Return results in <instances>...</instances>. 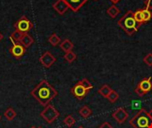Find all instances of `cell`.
<instances>
[{
	"mask_svg": "<svg viewBox=\"0 0 152 128\" xmlns=\"http://www.w3.org/2000/svg\"><path fill=\"white\" fill-rule=\"evenodd\" d=\"M31 95L41 105L47 106L57 95V92L47 81L43 80L31 91Z\"/></svg>",
	"mask_w": 152,
	"mask_h": 128,
	"instance_id": "6da1fadb",
	"label": "cell"
},
{
	"mask_svg": "<svg viewBox=\"0 0 152 128\" xmlns=\"http://www.w3.org/2000/svg\"><path fill=\"white\" fill-rule=\"evenodd\" d=\"M134 14V12L127 11L118 21V26L130 36L133 35L134 32H136L139 28V24L135 20Z\"/></svg>",
	"mask_w": 152,
	"mask_h": 128,
	"instance_id": "7a4b0ae2",
	"label": "cell"
},
{
	"mask_svg": "<svg viewBox=\"0 0 152 128\" xmlns=\"http://www.w3.org/2000/svg\"><path fill=\"white\" fill-rule=\"evenodd\" d=\"M40 116L49 124L53 123L58 117L60 116L58 110L53 106V105H47L45 106V110L40 113Z\"/></svg>",
	"mask_w": 152,
	"mask_h": 128,
	"instance_id": "3957f363",
	"label": "cell"
},
{
	"mask_svg": "<svg viewBox=\"0 0 152 128\" xmlns=\"http://www.w3.org/2000/svg\"><path fill=\"white\" fill-rule=\"evenodd\" d=\"M74 12H77L88 0H63Z\"/></svg>",
	"mask_w": 152,
	"mask_h": 128,
	"instance_id": "277c9868",
	"label": "cell"
},
{
	"mask_svg": "<svg viewBox=\"0 0 152 128\" xmlns=\"http://www.w3.org/2000/svg\"><path fill=\"white\" fill-rule=\"evenodd\" d=\"M135 118H137V128H147L149 127L150 119L148 115H144V111H142L139 114V117L137 115Z\"/></svg>",
	"mask_w": 152,
	"mask_h": 128,
	"instance_id": "5b68a950",
	"label": "cell"
},
{
	"mask_svg": "<svg viewBox=\"0 0 152 128\" xmlns=\"http://www.w3.org/2000/svg\"><path fill=\"white\" fill-rule=\"evenodd\" d=\"M40 61H41V63H42L45 67L49 68V67L52 66L53 63L55 61V58H54L50 53L46 52V53L40 58Z\"/></svg>",
	"mask_w": 152,
	"mask_h": 128,
	"instance_id": "8992f818",
	"label": "cell"
},
{
	"mask_svg": "<svg viewBox=\"0 0 152 128\" xmlns=\"http://www.w3.org/2000/svg\"><path fill=\"white\" fill-rule=\"evenodd\" d=\"M113 118H114L118 123H123V122L128 118V114H127V112H126L124 109L120 108V109H118L117 111L114 112Z\"/></svg>",
	"mask_w": 152,
	"mask_h": 128,
	"instance_id": "52a82bcc",
	"label": "cell"
},
{
	"mask_svg": "<svg viewBox=\"0 0 152 128\" xmlns=\"http://www.w3.org/2000/svg\"><path fill=\"white\" fill-rule=\"evenodd\" d=\"M72 94L76 96V97H77L78 99H81V98H83L85 95H86V90L78 83L77 85H76L73 88H72Z\"/></svg>",
	"mask_w": 152,
	"mask_h": 128,
	"instance_id": "ba28073f",
	"label": "cell"
},
{
	"mask_svg": "<svg viewBox=\"0 0 152 128\" xmlns=\"http://www.w3.org/2000/svg\"><path fill=\"white\" fill-rule=\"evenodd\" d=\"M24 52H25V49H24V47H23L20 44H16V45H14L12 46V48L11 49L12 54L14 57H16V58L21 57V56L23 55Z\"/></svg>",
	"mask_w": 152,
	"mask_h": 128,
	"instance_id": "9c48e42d",
	"label": "cell"
},
{
	"mask_svg": "<svg viewBox=\"0 0 152 128\" xmlns=\"http://www.w3.org/2000/svg\"><path fill=\"white\" fill-rule=\"evenodd\" d=\"M16 28L20 32H26L30 28V23L28 20H20L17 24H16Z\"/></svg>",
	"mask_w": 152,
	"mask_h": 128,
	"instance_id": "30bf717a",
	"label": "cell"
},
{
	"mask_svg": "<svg viewBox=\"0 0 152 128\" xmlns=\"http://www.w3.org/2000/svg\"><path fill=\"white\" fill-rule=\"evenodd\" d=\"M119 13H120V10H119V8L116 4H112V5H110L107 9V14L110 17H111L112 19L116 18Z\"/></svg>",
	"mask_w": 152,
	"mask_h": 128,
	"instance_id": "8fae6325",
	"label": "cell"
},
{
	"mask_svg": "<svg viewBox=\"0 0 152 128\" xmlns=\"http://www.w3.org/2000/svg\"><path fill=\"white\" fill-rule=\"evenodd\" d=\"M139 87L144 92V93H147L149 92L152 87L151 83V78H147V79H143L140 84H139Z\"/></svg>",
	"mask_w": 152,
	"mask_h": 128,
	"instance_id": "7c38bea8",
	"label": "cell"
},
{
	"mask_svg": "<svg viewBox=\"0 0 152 128\" xmlns=\"http://www.w3.org/2000/svg\"><path fill=\"white\" fill-rule=\"evenodd\" d=\"M61 48L66 52V53H69V52H71L72 48H73V44L71 41H69V39H66L64 40L61 44Z\"/></svg>",
	"mask_w": 152,
	"mask_h": 128,
	"instance_id": "4fadbf2b",
	"label": "cell"
},
{
	"mask_svg": "<svg viewBox=\"0 0 152 128\" xmlns=\"http://www.w3.org/2000/svg\"><path fill=\"white\" fill-rule=\"evenodd\" d=\"M54 6H55V8L58 10V12H59L60 13H63V12L68 9V7H69L68 4H67L63 0H60Z\"/></svg>",
	"mask_w": 152,
	"mask_h": 128,
	"instance_id": "5bb4252c",
	"label": "cell"
},
{
	"mask_svg": "<svg viewBox=\"0 0 152 128\" xmlns=\"http://www.w3.org/2000/svg\"><path fill=\"white\" fill-rule=\"evenodd\" d=\"M142 17H143V24L149 22L152 19V12L146 8H142Z\"/></svg>",
	"mask_w": 152,
	"mask_h": 128,
	"instance_id": "9a60e30c",
	"label": "cell"
},
{
	"mask_svg": "<svg viewBox=\"0 0 152 128\" xmlns=\"http://www.w3.org/2000/svg\"><path fill=\"white\" fill-rule=\"evenodd\" d=\"M4 118L7 119V120H9V121H11V120H12L15 117H16V112H15V110H13V109H12V108H9V109H7L5 111H4Z\"/></svg>",
	"mask_w": 152,
	"mask_h": 128,
	"instance_id": "2e32d148",
	"label": "cell"
},
{
	"mask_svg": "<svg viewBox=\"0 0 152 128\" xmlns=\"http://www.w3.org/2000/svg\"><path fill=\"white\" fill-rule=\"evenodd\" d=\"M134 19L137 21V23L140 25L143 24V17H142V9H138L134 12Z\"/></svg>",
	"mask_w": 152,
	"mask_h": 128,
	"instance_id": "e0dca14e",
	"label": "cell"
},
{
	"mask_svg": "<svg viewBox=\"0 0 152 128\" xmlns=\"http://www.w3.org/2000/svg\"><path fill=\"white\" fill-rule=\"evenodd\" d=\"M111 91H112L111 88H110L108 85H104V86L99 90V93H100L102 96L108 98V96L110 95V94L111 93Z\"/></svg>",
	"mask_w": 152,
	"mask_h": 128,
	"instance_id": "ac0fdd59",
	"label": "cell"
},
{
	"mask_svg": "<svg viewBox=\"0 0 152 128\" xmlns=\"http://www.w3.org/2000/svg\"><path fill=\"white\" fill-rule=\"evenodd\" d=\"M91 113H92V111H91V110H90L87 106H84V107L79 110V114H80L83 118H88V117L91 115Z\"/></svg>",
	"mask_w": 152,
	"mask_h": 128,
	"instance_id": "d6986e66",
	"label": "cell"
},
{
	"mask_svg": "<svg viewBox=\"0 0 152 128\" xmlns=\"http://www.w3.org/2000/svg\"><path fill=\"white\" fill-rule=\"evenodd\" d=\"M20 42L24 46H29L32 43V39L28 37V36H24L20 38Z\"/></svg>",
	"mask_w": 152,
	"mask_h": 128,
	"instance_id": "ffe728a7",
	"label": "cell"
},
{
	"mask_svg": "<svg viewBox=\"0 0 152 128\" xmlns=\"http://www.w3.org/2000/svg\"><path fill=\"white\" fill-rule=\"evenodd\" d=\"M79 84L87 91V90H90V89H92L93 88V86H92V84L87 80V79H83V80H81L80 82H79Z\"/></svg>",
	"mask_w": 152,
	"mask_h": 128,
	"instance_id": "44dd1931",
	"label": "cell"
},
{
	"mask_svg": "<svg viewBox=\"0 0 152 128\" xmlns=\"http://www.w3.org/2000/svg\"><path fill=\"white\" fill-rule=\"evenodd\" d=\"M63 122H64V124H65L67 127H71L75 124V119H74V118H73L72 116H68V117L65 118V119H64Z\"/></svg>",
	"mask_w": 152,
	"mask_h": 128,
	"instance_id": "7402d4cb",
	"label": "cell"
},
{
	"mask_svg": "<svg viewBox=\"0 0 152 128\" xmlns=\"http://www.w3.org/2000/svg\"><path fill=\"white\" fill-rule=\"evenodd\" d=\"M118 93L117 92H115V91H111V93L110 94V95L108 96V100L110 102H117L118 100Z\"/></svg>",
	"mask_w": 152,
	"mask_h": 128,
	"instance_id": "603a6c76",
	"label": "cell"
},
{
	"mask_svg": "<svg viewBox=\"0 0 152 128\" xmlns=\"http://www.w3.org/2000/svg\"><path fill=\"white\" fill-rule=\"evenodd\" d=\"M65 59H66V61H68L69 62H72L73 61H75L76 60V54L73 53V52H69V53H66V54H65Z\"/></svg>",
	"mask_w": 152,
	"mask_h": 128,
	"instance_id": "cb8c5ba5",
	"label": "cell"
},
{
	"mask_svg": "<svg viewBox=\"0 0 152 128\" xmlns=\"http://www.w3.org/2000/svg\"><path fill=\"white\" fill-rule=\"evenodd\" d=\"M49 42H50L53 45H57L60 43V37H59L57 35L53 34V35H52V37L49 38Z\"/></svg>",
	"mask_w": 152,
	"mask_h": 128,
	"instance_id": "d4e9b609",
	"label": "cell"
},
{
	"mask_svg": "<svg viewBox=\"0 0 152 128\" xmlns=\"http://www.w3.org/2000/svg\"><path fill=\"white\" fill-rule=\"evenodd\" d=\"M143 61L145 62V64H147L148 66L151 67L152 66V53H148L144 58H143Z\"/></svg>",
	"mask_w": 152,
	"mask_h": 128,
	"instance_id": "484cf974",
	"label": "cell"
},
{
	"mask_svg": "<svg viewBox=\"0 0 152 128\" xmlns=\"http://www.w3.org/2000/svg\"><path fill=\"white\" fill-rule=\"evenodd\" d=\"M144 8L148 10H152V0H145L144 1Z\"/></svg>",
	"mask_w": 152,
	"mask_h": 128,
	"instance_id": "4316f807",
	"label": "cell"
},
{
	"mask_svg": "<svg viewBox=\"0 0 152 128\" xmlns=\"http://www.w3.org/2000/svg\"><path fill=\"white\" fill-rule=\"evenodd\" d=\"M132 107H133L134 110H138V109L141 108V102H138V101H134L132 102Z\"/></svg>",
	"mask_w": 152,
	"mask_h": 128,
	"instance_id": "83f0119b",
	"label": "cell"
},
{
	"mask_svg": "<svg viewBox=\"0 0 152 128\" xmlns=\"http://www.w3.org/2000/svg\"><path fill=\"white\" fill-rule=\"evenodd\" d=\"M135 92H136V94H137L138 95H140V96H143V95H144V94H146V93H144V92H143V91H142V89H141V88H140L139 86H138V87L136 88Z\"/></svg>",
	"mask_w": 152,
	"mask_h": 128,
	"instance_id": "f1b7e54d",
	"label": "cell"
},
{
	"mask_svg": "<svg viewBox=\"0 0 152 128\" xmlns=\"http://www.w3.org/2000/svg\"><path fill=\"white\" fill-rule=\"evenodd\" d=\"M100 128H113L109 123H103L101 127H100Z\"/></svg>",
	"mask_w": 152,
	"mask_h": 128,
	"instance_id": "f546056e",
	"label": "cell"
},
{
	"mask_svg": "<svg viewBox=\"0 0 152 128\" xmlns=\"http://www.w3.org/2000/svg\"><path fill=\"white\" fill-rule=\"evenodd\" d=\"M110 1L113 4H118V2H120L121 0H110Z\"/></svg>",
	"mask_w": 152,
	"mask_h": 128,
	"instance_id": "4dcf8cb0",
	"label": "cell"
},
{
	"mask_svg": "<svg viewBox=\"0 0 152 128\" xmlns=\"http://www.w3.org/2000/svg\"><path fill=\"white\" fill-rule=\"evenodd\" d=\"M2 38H3V36H2V34H1V33H0V40H1V39H2Z\"/></svg>",
	"mask_w": 152,
	"mask_h": 128,
	"instance_id": "1f68e13d",
	"label": "cell"
},
{
	"mask_svg": "<svg viewBox=\"0 0 152 128\" xmlns=\"http://www.w3.org/2000/svg\"><path fill=\"white\" fill-rule=\"evenodd\" d=\"M30 128H37V127H31Z\"/></svg>",
	"mask_w": 152,
	"mask_h": 128,
	"instance_id": "d6a6232c",
	"label": "cell"
},
{
	"mask_svg": "<svg viewBox=\"0 0 152 128\" xmlns=\"http://www.w3.org/2000/svg\"><path fill=\"white\" fill-rule=\"evenodd\" d=\"M78 128H84V127H79Z\"/></svg>",
	"mask_w": 152,
	"mask_h": 128,
	"instance_id": "836d02e7",
	"label": "cell"
},
{
	"mask_svg": "<svg viewBox=\"0 0 152 128\" xmlns=\"http://www.w3.org/2000/svg\"><path fill=\"white\" fill-rule=\"evenodd\" d=\"M37 128H43V127H37Z\"/></svg>",
	"mask_w": 152,
	"mask_h": 128,
	"instance_id": "e575fe53",
	"label": "cell"
},
{
	"mask_svg": "<svg viewBox=\"0 0 152 128\" xmlns=\"http://www.w3.org/2000/svg\"><path fill=\"white\" fill-rule=\"evenodd\" d=\"M0 119H1V116H0Z\"/></svg>",
	"mask_w": 152,
	"mask_h": 128,
	"instance_id": "d590c367",
	"label": "cell"
},
{
	"mask_svg": "<svg viewBox=\"0 0 152 128\" xmlns=\"http://www.w3.org/2000/svg\"><path fill=\"white\" fill-rule=\"evenodd\" d=\"M94 1H97V0H94Z\"/></svg>",
	"mask_w": 152,
	"mask_h": 128,
	"instance_id": "8d00e7d4",
	"label": "cell"
}]
</instances>
